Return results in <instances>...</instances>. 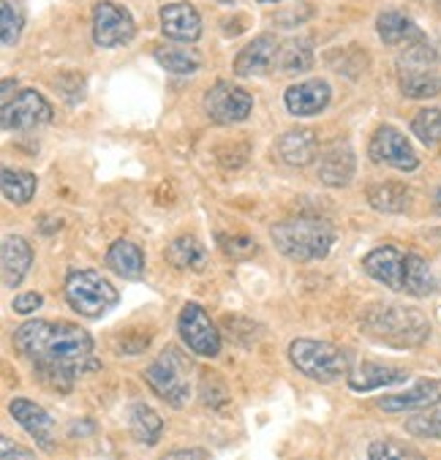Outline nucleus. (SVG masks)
<instances>
[{
  "instance_id": "nucleus-1",
  "label": "nucleus",
  "mask_w": 441,
  "mask_h": 460,
  "mask_svg": "<svg viewBox=\"0 0 441 460\" xmlns=\"http://www.w3.org/2000/svg\"><path fill=\"white\" fill-rule=\"evenodd\" d=\"M14 349L33 365L36 376L60 393H71L76 376H82L87 362H93V338L87 330L71 322L33 319L14 330Z\"/></svg>"
},
{
  "instance_id": "nucleus-2",
  "label": "nucleus",
  "mask_w": 441,
  "mask_h": 460,
  "mask_svg": "<svg viewBox=\"0 0 441 460\" xmlns=\"http://www.w3.org/2000/svg\"><path fill=\"white\" fill-rule=\"evenodd\" d=\"M363 332L379 343L398 346V349H414L422 346L430 335L428 316L419 308L411 305H371L363 314L360 322Z\"/></svg>"
},
{
  "instance_id": "nucleus-3",
  "label": "nucleus",
  "mask_w": 441,
  "mask_h": 460,
  "mask_svg": "<svg viewBox=\"0 0 441 460\" xmlns=\"http://www.w3.org/2000/svg\"><path fill=\"white\" fill-rule=\"evenodd\" d=\"M270 237L278 248L292 261H316L330 253L335 245V226L327 218L319 216H297L276 224L270 229Z\"/></svg>"
},
{
  "instance_id": "nucleus-4",
  "label": "nucleus",
  "mask_w": 441,
  "mask_h": 460,
  "mask_svg": "<svg viewBox=\"0 0 441 460\" xmlns=\"http://www.w3.org/2000/svg\"><path fill=\"white\" fill-rule=\"evenodd\" d=\"M289 359L300 374H305L313 382L332 385L343 376H348V357L340 346L330 341H316V338H297L289 346Z\"/></svg>"
},
{
  "instance_id": "nucleus-5",
  "label": "nucleus",
  "mask_w": 441,
  "mask_h": 460,
  "mask_svg": "<svg viewBox=\"0 0 441 460\" xmlns=\"http://www.w3.org/2000/svg\"><path fill=\"white\" fill-rule=\"evenodd\" d=\"M66 300L74 314L84 319H101L118 305V289L93 270H74L66 279Z\"/></svg>"
},
{
  "instance_id": "nucleus-6",
  "label": "nucleus",
  "mask_w": 441,
  "mask_h": 460,
  "mask_svg": "<svg viewBox=\"0 0 441 460\" xmlns=\"http://www.w3.org/2000/svg\"><path fill=\"white\" fill-rule=\"evenodd\" d=\"M436 63L438 58L425 41L406 49L398 63V84L406 99H433L441 93V74L433 71Z\"/></svg>"
},
{
  "instance_id": "nucleus-7",
  "label": "nucleus",
  "mask_w": 441,
  "mask_h": 460,
  "mask_svg": "<svg viewBox=\"0 0 441 460\" xmlns=\"http://www.w3.org/2000/svg\"><path fill=\"white\" fill-rule=\"evenodd\" d=\"M145 382L150 385V390L166 401L169 406L174 409H183L191 398V382H189V374H186V359L169 349L163 351L155 362H150L145 367Z\"/></svg>"
},
{
  "instance_id": "nucleus-8",
  "label": "nucleus",
  "mask_w": 441,
  "mask_h": 460,
  "mask_svg": "<svg viewBox=\"0 0 441 460\" xmlns=\"http://www.w3.org/2000/svg\"><path fill=\"white\" fill-rule=\"evenodd\" d=\"M251 110H253V96L234 82L221 79L205 93V112L218 126L243 123L251 115Z\"/></svg>"
},
{
  "instance_id": "nucleus-9",
  "label": "nucleus",
  "mask_w": 441,
  "mask_h": 460,
  "mask_svg": "<svg viewBox=\"0 0 441 460\" xmlns=\"http://www.w3.org/2000/svg\"><path fill=\"white\" fill-rule=\"evenodd\" d=\"M368 155L374 164L379 166H392L401 172H414L419 166V158L411 147V142L406 139L403 131H398L395 126L384 123L374 131L371 145H368Z\"/></svg>"
},
{
  "instance_id": "nucleus-10",
  "label": "nucleus",
  "mask_w": 441,
  "mask_h": 460,
  "mask_svg": "<svg viewBox=\"0 0 441 460\" xmlns=\"http://www.w3.org/2000/svg\"><path fill=\"white\" fill-rule=\"evenodd\" d=\"M178 330H181V338L183 343L199 354V357H218L221 351V332L216 327V322L210 319V314L197 305V303H189L181 316H178Z\"/></svg>"
},
{
  "instance_id": "nucleus-11",
  "label": "nucleus",
  "mask_w": 441,
  "mask_h": 460,
  "mask_svg": "<svg viewBox=\"0 0 441 460\" xmlns=\"http://www.w3.org/2000/svg\"><path fill=\"white\" fill-rule=\"evenodd\" d=\"M0 120H4L6 131H31V128L47 126L52 120V107L41 93L25 87L9 104H4Z\"/></svg>"
},
{
  "instance_id": "nucleus-12",
  "label": "nucleus",
  "mask_w": 441,
  "mask_h": 460,
  "mask_svg": "<svg viewBox=\"0 0 441 460\" xmlns=\"http://www.w3.org/2000/svg\"><path fill=\"white\" fill-rule=\"evenodd\" d=\"M137 33V25H134V17L112 4V0H101V4L93 9V41L104 49H115V47H123L134 39Z\"/></svg>"
},
{
  "instance_id": "nucleus-13",
  "label": "nucleus",
  "mask_w": 441,
  "mask_h": 460,
  "mask_svg": "<svg viewBox=\"0 0 441 460\" xmlns=\"http://www.w3.org/2000/svg\"><path fill=\"white\" fill-rule=\"evenodd\" d=\"M409 253L398 245H379L363 259V270L374 281L384 284L392 292H406V275H409Z\"/></svg>"
},
{
  "instance_id": "nucleus-14",
  "label": "nucleus",
  "mask_w": 441,
  "mask_h": 460,
  "mask_svg": "<svg viewBox=\"0 0 441 460\" xmlns=\"http://www.w3.org/2000/svg\"><path fill=\"white\" fill-rule=\"evenodd\" d=\"M384 414H403V411H425L441 406V379H419L406 393H392L376 401Z\"/></svg>"
},
{
  "instance_id": "nucleus-15",
  "label": "nucleus",
  "mask_w": 441,
  "mask_h": 460,
  "mask_svg": "<svg viewBox=\"0 0 441 460\" xmlns=\"http://www.w3.org/2000/svg\"><path fill=\"white\" fill-rule=\"evenodd\" d=\"M332 90L324 79H305L284 90V104L295 118H313L327 110Z\"/></svg>"
},
{
  "instance_id": "nucleus-16",
  "label": "nucleus",
  "mask_w": 441,
  "mask_h": 460,
  "mask_svg": "<svg viewBox=\"0 0 441 460\" xmlns=\"http://www.w3.org/2000/svg\"><path fill=\"white\" fill-rule=\"evenodd\" d=\"M161 33L169 41L197 44L202 36V17L191 4H186V0H181V4H166L161 9Z\"/></svg>"
},
{
  "instance_id": "nucleus-17",
  "label": "nucleus",
  "mask_w": 441,
  "mask_h": 460,
  "mask_svg": "<svg viewBox=\"0 0 441 460\" xmlns=\"http://www.w3.org/2000/svg\"><path fill=\"white\" fill-rule=\"evenodd\" d=\"M355 150H351L348 142H332L330 147H324V153L319 155V180L330 189H343L355 177Z\"/></svg>"
},
{
  "instance_id": "nucleus-18",
  "label": "nucleus",
  "mask_w": 441,
  "mask_h": 460,
  "mask_svg": "<svg viewBox=\"0 0 441 460\" xmlns=\"http://www.w3.org/2000/svg\"><path fill=\"white\" fill-rule=\"evenodd\" d=\"M9 414L33 436V441L44 452H52V447H55V422L39 403H33L28 398H14L9 403Z\"/></svg>"
},
{
  "instance_id": "nucleus-19",
  "label": "nucleus",
  "mask_w": 441,
  "mask_h": 460,
  "mask_svg": "<svg viewBox=\"0 0 441 460\" xmlns=\"http://www.w3.org/2000/svg\"><path fill=\"white\" fill-rule=\"evenodd\" d=\"M278 41L276 36H259L251 44H245L234 58V74L237 76H261L270 68H276L278 60Z\"/></svg>"
},
{
  "instance_id": "nucleus-20",
  "label": "nucleus",
  "mask_w": 441,
  "mask_h": 460,
  "mask_svg": "<svg viewBox=\"0 0 441 460\" xmlns=\"http://www.w3.org/2000/svg\"><path fill=\"white\" fill-rule=\"evenodd\" d=\"M376 33L387 47H414V44L425 41V33L417 28V22L398 9H387L379 14Z\"/></svg>"
},
{
  "instance_id": "nucleus-21",
  "label": "nucleus",
  "mask_w": 441,
  "mask_h": 460,
  "mask_svg": "<svg viewBox=\"0 0 441 460\" xmlns=\"http://www.w3.org/2000/svg\"><path fill=\"white\" fill-rule=\"evenodd\" d=\"M0 261H4V284L9 289H17L25 281V275L33 264L31 243L20 234H6L4 237V256H0Z\"/></svg>"
},
{
  "instance_id": "nucleus-22",
  "label": "nucleus",
  "mask_w": 441,
  "mask_h": 460,
  "mask_svg": "<svg viewBox=\"0 0 441 460\" xmlns=\"http://www.w3.org/2000/svg\"><path fill=\"white\" fill-rule=\"evenodd\" d=\"M409 374L401 371V367H390V365H379V362H363L357 367H351L346 382L355 393H368L376 387H387V385H401L406 382Z\"/></svg>"
},
{
  "instance_id": "nucleus-23",
  "label": "nucleus",
  "mask_w": 441,
  "mask_h": 460,
  "mask_svg": "<svg viewBox=\"0 0 441 460\" xmlns=\"http://www.w3.org/2000/svg\"><path fill=\"white\" fill-rule=\"evenodd\" d=\"M319 155V139L311 128H292L278 139V158L287 166H311Z\"/></svg>"
},
{
  "instance_id": "nucleus-24",
  "label": "nucleus",
  "mask_w": 441,
  "mask_h": 460,
  "mask_svg": "<svg viewBox=\"0 0 441 460\" xmlns=\"http://www.w3.org/2000/svg\"><path fill=\"white\" fill-rule=\"evenodd\" d=\"M107 264L123 279H139L145 272V253L131 240H115L107 251Z\"/></svg>"
},
{
  "instance_id": "nucleus-25",
  "label": "nucleus",
  "mask_w": 441,
  "mask_h": 460,
  "mask_svg": "<svg viewBox=\"0 0 441 460\" xmlns=\"http://www.w3.org/2000/svg\"><path fill=\"white\" fill-rule=\"evenodd\" d=\"M163 259L172 264V267H178V270H202V264L207 261V251L205 245L197 240V237H178V240H172L163 251Z\"/></svg>"
},
{
  "instance_id": "nucleus-26",
  "label": "nucleus",
  "mask_w": 441,
  "mask_h": 460,
  "mask_svg": "<svg viewBox=\"0 0 441 460\" xmlns=\"http://www.w3.org/2000/svg\"><path fill=\"white\" fill-rule=\"evenodd\" d=\"M368 202L379 213H406L411 205V194L403 182H376L368 191Z\"/></svg>"
},
{
  "instance_id": "nucleus-27",
  "label": "nucleus",
  "mask_w": 441,
  "mask_h": 460,
  "mask_svg": "<svg viewBox=\"0 0 441 460\" xmlns=\"http://www.w3.org/2000/svg\"><path fill=\"white\" fill-rule=\"evenodd\" d=\"M0 182H4V197L14 205H28L39 189V180L33 172L12 169V166H4V172H0Z\"/></svg>"
},
{
  "instance_id": "nucleus-28",
  "label": "nucleus",
  "mask_w": 441,
  "mask_h": 460,
  "mask_svg": "<svg viewBox=\"0 0 441 460\" xmlns=\"http://www.w3.org/2000/svg\"><path fill=\"white\" fill-rule=\"evenodd\" d=\"M313 66V47L308 39L297 36V39H289L287 44L278 47V60H276V68L287 71V74H303Z\"/></svg>"
},
{
  "instance_id": "nucleus-29",
  "label": "nucleus",
  "mask_w": 441,
  "mask_h": 460,
  "mask_svg": "<svg viewBox=\"0 0 441 460\" xmlns=\"http://www.w3.org/2000/svg\"><path fill=\"white\" fill-rule=\"evenodd\" d=\"M153 58L161 68L172 74H194L199 68V55L186 49V47H174V44H158L153 49Z\"/></svg>"
},
{
  "instance_id": "nucleus-30",
  "label": "nucleus",
  "mask_w": 441,
  "mask_h": 460,
  "mask_svg": "<svg viewBox=\"0 0 441 460\" xmlns=\"http://www.w3.org/2000/svg\"><path fill=\"white\" fill-rule=\"evenodd\" d=\"M128 425H131V433L139 444H147L153 447L158 438H161V430H163V422L161 417L147 409L145 403H134L131 406V414H128Z\"/></svg>"
},
{
  "instance_id": "nucleus-31",
  "label": "nucleus",
  "mask_w": 441,
  "mask_h": 460,
  "mask_svg": "<svg viewBox=\"0 0 441 460\" xmlns=\"http://www.w3.org/2000/svg\"><path fill=\"white\" fill-rule=\"evenodd\" d=\"M436 289V275L430 264L419 253H409V275H406V295L411 297H425Z\"/></svg>"
},
{
  "instance_id": "nucleus-32",
  "label": "nucleus",
  "mask_w": 441,
  "mask_h": 460,
  "mask_svg": "<svg viewBox=\"0 0 441 460\" xmlns=\"http://www.w3.org/2000/svg\"><path fill=\"white\" fill-rule=\"evenodd\" d=\"M411 134L422 145H428V147L438 145L441 142V107H425V110H419L411 118Z\"/></svg>"
},
{
  "instance_id": "nucleus-33",
  "label": "nucleus",
  "mask_w": 441,
  "mask_h": 460,
  "mask_svg": "<svg viewBox=\"0 0 441 460\" xmlns=\"http://www.w3.org/2000/svg\"><path fill=\"white\" fill-rule=\"evenodd\" d=\"M25 28V9L20 0H4V9H0V41L6 47L17 44L20 33Z\"/></svg>"
},
{
  "instance_id": "nucleus-34",
  "label": "nucleus",
  "mask_w": 441,
  "mask_h": 460,
  "mask_svg": "<svg viewBox=\"0 0 441 460\" xmlns=\"http://www.w3.org/2000/svg\"><path fill=\"white\" fill-rule=\"evenodd\" d=\"M368 460H422V455L395 438H379L368 447Z\"/></svg>"
},
{
  "instance_id": "nucleus-35",
  "label": "nucleus",
  "mask_w": 441,
  "mask_h": 460,
  "mask_svg": "<svg viewBox=\"0 0 441 460\" xmlns=\"http://www.w3.org/2000/svg\"><path fill=\"white\" fill-rule=\"evenodd\" d=\"M406 430L419 438H441V411H422L411 420H406Z\"/></svg>"
},
{
  "instance_id": "nucleus-36",
  "label": "nucleus",
  "mask_w": 441,
  "mask_h": 460,
  "mask_svg": "<svg viewBox=\"0 0 441 460\" xmlns=\"http://www.w3.org/2000/svg\"><path fill=\"white\" fill-rule=\"evenodd\" d=\"M218 245L229 259H251L259 251L256 240L248 234H218Z\"/></svg>"
},
{
  "instance_id": "nucleus-37",
  "label": "nucleus",
  "mask_w": 441,
  "mask_h": 460,
  "mask_svg": "<svg viewBox=\"0 0 441 460\" xmlns=\"http://www.w3.org/2000/svg\"><path fill=\"white\" fill-rule=\"evenodd\" d=\"M41 305H44V297H41L39 292H28V295L14 297V311H17L20 316H31V314H36Z\"/></svg>"
},
{
  "instance_id": "nucleus-38",
  "label": "nucleus",
  "mask_w": 441,
  "mask_h": 460,
  "mask_svg": "<svg viewBox=\"0 0 441 460\" xmlns=\"http://www.w3.org/2000/svg\"><path fill=\"white\" fill-rule=\"evenodd\" d=\"M0 460H36L25 447H20V444H14V441H9V438H4L0 441Z\"/></svg>"
},
{
  "instance_id": "nucleus-39",
  "label": "nucleus",
  "mask_w": 441,
  "mask_h": 460,
  "mask_svg": "<svg viewBox=\"0 0 441 460\" xmlns=\"http://www.w3.org/2000/svg\"><path fill=\"white\" fill-rule=\"evenodd\" d=\"M161 460H207V452L199 447H189V449H172L166 452Z\"/></svg>"
},
{
  "instance_id": "nucleus-40",
  "label": "nucleus",
  "mask_w": 441,
  "mask_h": 460,
  "mask_svg": "<svg viewBox=\"0 0 441 460\" xmlns=\"http://www.w3.org/2000/svg\"><path fill=\"white\" fill-rule=\"evenodd\" d=\"M433 202H436V210L441 213V186H438V191H436V199H433Z\"/></svg>"
},
{
  "instance_id": "nucleus-41",
  "label": "nucleus",
  "mask_w": 441,
  "mask_h": 460,
  "mask_svg": "<svg viewBox=\"0 0 441 460\" xmlns=\"http://www.w3.org/2000/svg\"><path fill=\"white\" fill-rule=\"evenodd\" d=\"M259 4H281V0H259Z\"/></svg>"
},
{
  "instance_id": "nucleus-42",
  "label": "nucleus",
  "mask_w": 441,
  "mask_h": 460,
  "mask_svg": "<svg viewBox=\"0 0 441 460\" xmlns=\"http://www.w3.org/2000/svg\"><path fill=\"white\" fill-rule=\"evenodd\" d=\"M218 4H224V6H232V4H234V0H218Z\"/></svg>"
}]
</instances>
